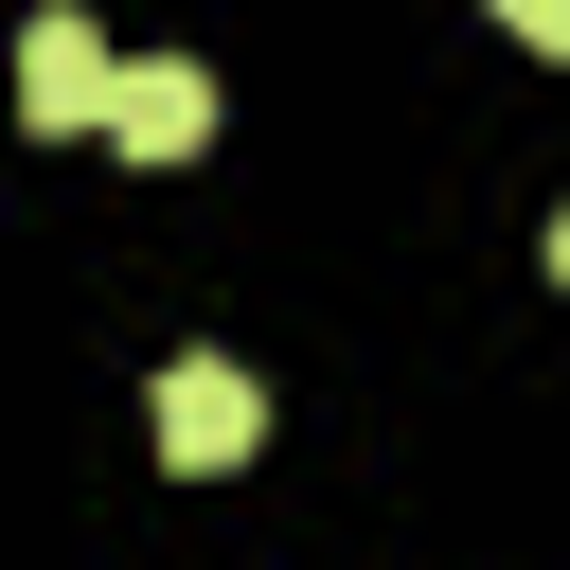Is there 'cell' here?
Returning a JSON list of instances; mask_svg holds the SVG:
<instances>
[{"label":"cell","mask_w":570,"mask_h":570,"mask_svg":"<svg viewBox=\"0 0 570 570\" xmlns=\"http://www.w3.org/2000/svg\"><path fill=\"white\" fill-rule=\"evenodd\" d=\"M107 107H125V53L53 0V18L18 36V125H36V142H71V125H107Z\"/></svg>","instance_id":"6da1fadb"},{"label":"cell","mask_w":570,"mask_h":570,"mask_svg":"<svg viewBox=\"0 0 570 570\" xmlns=\"http://www.w3.org/2000/svg\"><path fill=\"white\" fill-rule=\"evenodd\" d=\"M249 445H267V392H249L232 356H178V374H160V463H178V481H232Z\"/></svg>","instance_id":"7a4b0ae2"},{"label":"cell","mask_w":570,"mask_h":570,"mask_svg":"<svg viewBox=\"0 0 570 570\" xmlns=\"http://www.w3.org/2000/svg\"><path fill=\"white\" fill-rule=\"evenodd\" d=\"M107 142H125V160H196V142H214V71H196V53H125Z\"/></svg>","instance_id":"3957f363"},{"label":"cell","mask_w":570,"mask_h":570,"mask_svg":"<svg viewBox=\"0 0 570 570\" xmlns=\"http://www.w3.org/2000/svg\"><path fill=\"white\" fill-rule=\"evenodd\" d=\"M499 36H534V53H570V0H499Z\"/></svg>","instance_id":"277c9868"},{"label":"cell","mask_w":570,"mask_h":570,"mask_svg":"<svg viewBox=\"0 0 570 570\" xmlns=\"http://www.w3.org/2000/svg\"><path fill=\"white\" fill-rule=\"evenodd\" d=\"M552 285H570V214H552Z\"/></svg>","instance_id":"5b68a950"}]
</instances>
